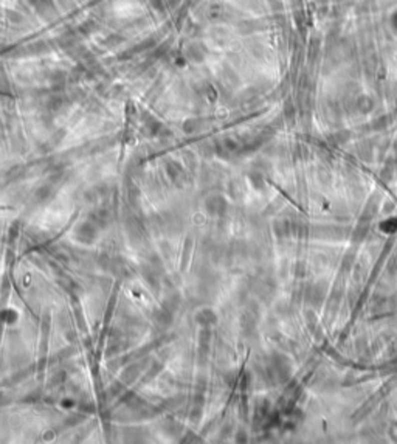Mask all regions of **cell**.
Wrapping results in <instances>:
<instances>
[{"instance_id":"1","label":"cell","mask_w":397,"mask_h":444,"mask_svg":"<svg viewBox=\"0 0 397 444\" xmlns=\"http://www.w3.org/2000/svg\"><path fill=\"white\" fill-rule=\"evenodd\" d=\"M76 238L84 244H90L95 238H97V227H95L93 220H87L84 224H81L76 230Z\"/></svg>"},{"instance_id":"2","label":"cell","mask_w":397,"mask_h":444,"mask_svg":"<svg viewBox=\"0 0 397 444\" xmlns=\"http://www.w3.org/2000/svg\"><path fill=\"white\" fill-rule=\"evenodd\" d=\"M196 322L200 326H206V328H208V326H211V325H214L217 322V317L210 309H202L200 312L196 314Z\"/></svg>"}]
</instances>
